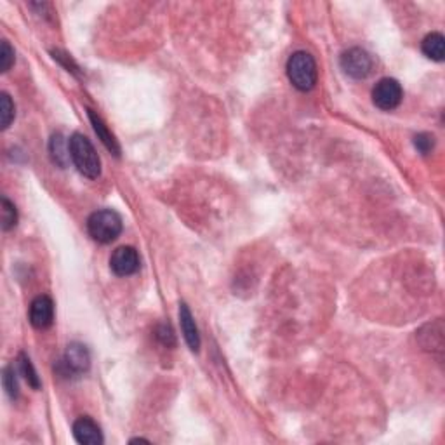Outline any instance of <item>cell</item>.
I'll return each instance as SVG.
<instances>
[{"instance_id": "obj_21", "label": "cell", "mask_w": 445, "mask_h": 445, "mask_svg": "<svg viewBox=\"0 0 445 445\" xmlns=\"http://www.w3.org/2000/svg\"><path fill=\"white\" fill-rule=\"evenodd\" d=\"M156 336H159V340L162 341L163 344H167V346H169V344H174V334L173 330H170V327L162 326L159 329V334H156Z\"/></svg>"}, {"instance_id": "obj_15", "label": "cell", "mask_w": 445, "mask_h": 445, "mask_svg": "<svg viewBox=\"0 0 445 445\" xmlns=\"http://www.w3.org/2000/svg\"><path fill=\"white\" fill-rule=\"evenodd\" d=\"M17 364H20V371L24 376V379L28 381V384L31 388H35V390H38L41 388V379H38L37 371L34 369V364L30 362V358L24 353H21L20 358H17Z\"/></svg>"}, {"instance_id": "obj_11", "label": "cell", "mask_w": 445, "mask_h": 445, "mask_svg": "<svg viewBox=\"0 0 445 445\" xmlns=\"http://www.w3.org/2000/svg\"><path fill=\"white\" fill-rule=\"evenodd\" d=\"M419 340L425 350L428 351H444V326L442 320L435 323H428V326L423 327V330L419 333Z\"/></svg>"}, {"instance_id": "obj_4", "label": "cell", "mask_w": 445, "mask_h": 445, "mask_svg": "<svg viewBox=\"0 0 445 445\" xmlns=\"http://www.w3.org/2000/svg\"><path fill=\"white\" fill-rule=\"evenodd\" d=\"M402 98H404V91L398 80L395 78H381L372 89V101L379 110L390 112L400 105Z\"/></svg>"}, {"instance_id": "obj_12", "label": "cell", "mask_w": 445, "mask_h": 445, "mask_svg": "<svg viewBox=\"0 0 445 445\" xmlns=\"http://www.w3.org/2000/svg\"><path fill=\"white\" fill-rule=\"evenodd\" d=\"M87 113H89V119H91L92 127H94V133L98 134V138H99V140H101V143L105 145V147L108 148L110 152L113 153V155L119 156V155H120V147H119V143H117L115 136H113V134L108 131V127L105 126V122H103V120H101V117L96 115L94 110H91V108L87 110Z\"/></svg>"}, {"instance_id": "obj_10", "label": "cell", "mask_w": 445, "mask_h": 445, "mask_svg": "<svg viewBox=\"0 0 445 445\" xmlns=\"http://www.w3.org/2000/svg\"><path fill=\"white\" fill-rule=\"evenodd\" d=\"M180 323H181V330H183V336H184V341H187L188 348L197 353V351L200 350V334H198L197 323H195L190 308H188L184 302H181L180 305Z\"/></svg>"}, {"instance_id": "obj_20", "label": "cell", "mask_w": 445, "mask_h": 445, "mask_svg": "<svg viewBox=\"0 0 445 445\" xmlns=\"http://www.w3.org/2000/svg\"><path fill=\"white\" fill-rule=\"evenodd\" d=\"M14 63V51L9 45V42L2 41V45H0V68L2 72H7V70L13 66Z\"/></svg>"}, {"instance_id": "obj_13", "label": "cell", "mask_w": 445, "mask_h": 445, "mask_svg": "<svg viewBox=\"0 0 445 445\" xmlns=\"http://www.w3.org/2000/svg\"><path fill=\"white\" fill-rule=\"evenodd\" d=\"M49 152H51L52 162L59 167H66L70 160V141L65 140L61 133H56L49 141Z\"/></svg>"}, {"instance_id": "obj_6", "label": "cell", "mask_w": 445, "mask_h": 445, "mask_svg": "<svg viewBox=\"0 0 445 445\" xmlns=\"http://www.w3.org/2000/svg\"><path fill=\"white\" fill-rule=\"evenodd\" d=\"M140 254L134 247L124 245L113 251L110 258V268L117 277H129L140 270Z\"/></svg>"}, {"instance_id": "obj_1", "label": "cell", "mask_w": 445, "mask_h": 445, "mask_svg": "<svg viewBox=\"0 0 445 445\" xmlns=\"http://www.w3.org/2000/svg\"><path fill=\"white\" fill-rule=\"evenodd\" d=\"M70 159H72L73 166L77 167L78 173L82 176L89 177V180H96L101 174V160L96 153L94 147L91 141L80 133H75L70 138Z\"/></svg>"}, {"instance_id": "obj_8", "label": "cell", "mask_w": 445, "mask_h": 445, "mask_svg": "<svg viewBox=\"0 0 445 445\" xmlns=\"http://www.w3.org/2000/svg\"><path fill=\"white\" fill-rule=\"evenodd\" d=\"M61 365L65 367L66 374H82L91 365V355L87 348L80 343H72L66 348L65 358L61 360Z\"/></svg>"}, {"instance_id": "obj_17", "label": "cell", "mask_w": 445, "mask_h": 445, "mask_svg": "<svg viewBox=\"0 0 445 445\" xmlns=\"http://www.w3.org/2000/svg\"><path fill=\"white\" fill-rule=\"evenodd\" d=\"M16 223H17L16 207H14L7 198H2V228L3 230H10L13 226H16Z\"/></svg>"}, {"instance_id": "obj_9", "label": "cell", "mask_w": 445, "mask_h": 445, "mask_svg": "<svg viewBox=\"0 0 445 445\" xmlns=\"http://www.w3.org/2000/svg\"><path fill=\"white\" fill-rule=\"evenodd\" d=\"M73 437L82 445H101L105 440L101 428L91 418H78L73 423Z\"/></svg>"}, {"instance_id": "obj_14", "label": "cell", "mask_w": 445, "mask_h": 445, "mask_svg": "<svg viewBox=\"0 0 445 445\" xmlns=\"http://www.w3.org/2000/svg\"><path fill=\"white\" fill-rule=\"evenodd\" d=\"M423 52L426 58L433 59V61H444L445 56V38L442 34H430L426 35L423 41Z\"/></svg>"}, {"instance_id": "obj_19", "label": "cell", "mask_w": 445, "mask_h": 445, "mask_svg": "<svg viewBox=\"0 0 445 445\" xmlns=\"http://www.w3.org/2000/svg\"><path fill=\"white\" fill-rule=\"evenodd\" d=\"M414 147L418 148L419 153L426 155V153L432 152L433 147H435V138L428 133L418 134V136H414Z\"/></svg>"}, {"instance_id": "obj_7", "label": "cell", "mask_w": 445, "mask_h": 445, "mask_svg": "<svg viewBox=\"0 0 445 445\" xmlns=\"http://www.w3.org/2000/svg\"><path fill=\"white\" fill-rule=\"evenodd\" d=\"M54 320V302L49 296H38L30 306V322L35 329H48Z\"/></svg>"}, {"instance_id": "obj_2", "label": "cell", "mask_w": 445, "mask_h": 445, "mask_svg": "<svg viewBox=\"0 0 445 445\" xmlns=\"http://www.w3.org/2000/svg\"><path fill=\"white\" fill-rule=\"evenodd\" d=\"M287 77L298 91H312L316 84V78H319L313 56L305 51L294 52L287 61Z\"/></svg>"}, {"instance_id": "obj_3", "label": "cell", "mask_w": 445, "mask_h": 445, "mask_svg": "<svg viewBox=\"0 0 445 445\" xmlns=\"http://www.w3.org/2000/svg\"><path fill=\"white\" fill-rule=\"evenodd\" d=\"M87 231L92 240L99 244H110L122 233V218L112 209L96 211L89 216Z\"/></svg>"}, {"instance_id": "obj_16", "label": "cell", "mask_w": 445, "mask_h": 445, "mask_svg": "<svg viewBox=\"0 0 445 445\" xmlns=\"http://www.w3.org/2000/svg\"><path fill=\"white\" fill-rule=\"evenodd\" d=\"M14 119V105L10 101L9 94L2 92L0 96V124H2V129H7L10 126Z\"/></svg>"}, {"instance_id": "obj_18", "label": "cell", "mask_w": 445, "mask_h": 445, "mask_svg": "<svg viewBox=\"0 0 445 445\" xmlns=\"http://www.w3.org/2000/svg\"><path fill=\"white\" fill-rule=\"evenodd\" d=\"M3 386H6V391L9 393V397L17 398L20 395V388H17V379H16V372H14L13 367H7L3 371Z\"/></svg>"}, {"instance_id": "obj_5", "label": "cell", "mask_w": 445, "mask_h": 445, "mask_svg": "<svg viewBox=\"0 0 445 445\" xmlns=\"http://www.w3.org/2000/svg\"><path fill=\"white\" fill-rule=\"evenodd\" d=\"M341 68L348 77L362 80V78H367L372 72V58L365 49H348L341 56Z\"/></svg>"}]
</instances>
